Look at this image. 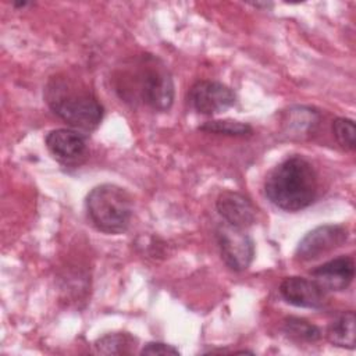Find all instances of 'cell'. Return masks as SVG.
<instances>
[{"instance_id": "obj_1", "label": "cell", "mask_w": 356, "mask_h": 356, "mask_svg": "<svg viewBox=\"0 0 356 356\" xmlns=\"http://www.w3.org/2000/svg\"><path fill=\"white\" fill-rule=\"evenodd\" d=\"M317 174L300 156H292L275 165L266 178L264 193L281 210L299 211L309 207L317 196Z\"/></svg>"}, {"instance_id": "obj_2", "label": "cell", "mask_w": 356, "mask_h": 356, "mask_svg": "<svg viewBox=\"0 0 356 356\" xmlns=\"http://www.w3.org/2000/svg\"><path fill=\"white\" fill-rule=\"evenodd\" d=\"M44 97L51 111L72 129L93 131L103 120L104 108L97 97L89 89L76 86L65 78L51 79Z\"/></svg>"}, {"instance_id": "obj_3", "label": "cell", "mask_w": 356, "mask_h": 356, "mask_svg": "<svg viewBox=\"0 0 356 356\" xmlns=\"http://www.w3.org/2000/svg\"><path fill=\"white\" fill-rule=\"evenodd\" d=\"M86 213L92 224L106 234H122L132 218V197L121 186L102 184L95 186L85 200Z\"/></svg>"}, {"instance_id": "obj_4", "label": "cell", "mask_w": 356, "mask_h": 356, "mask_svg": "<svg viewBox=\"0 0 356 356\" xmlns=\"http://www.w3.org/2000/svg\"><path fill=\"white\" fill-rule=\"evenodd\" d=\"M134 95L156 111H167L174 102V82L165 65L156 57L146 56L135 72Z\"/></svg>"}, {"instance_id": "obj_5", "label": "cell", "mask_w": 356, "mask_h": 356, "mask_svg": "<svg viewBox=\"0 0 356 356\" xmlns=\"http://www.w3.org/2000/svg\"><path fill=\"white\" fill-rule=\"evenodd\" d=\"M216 238L221 259L232 271H245L254 257V242L243 228L220 224L216 228Z\"/></svg>"}, {"instance_id": "obj_6", "label": "cell", "mask_w": 356, "mask_h": 356, "mask_svg": "<svg viewBox=\"0 0 356 356\" xmlns=\"http://www.w3.org/2000/svg\"><path fill=\"white\" fill-rule=\"evenodd\" d=\"M349 231L339 224L318 225L309 231L298 243L295 257L300 261H312L320 256L339 248L346 242Z\"/></svg>"}, {"instance_id": "obj_7", "label": "cell", "mask_w": 356, "mask_h": 356, "mask_svg": "<svg viewBox=\"0 0 356 356\" xmlns=\"http://www.w3.org/2000/svg\"><path fill=\"white\" fill-rule=\"evenodd\" d=\"M188 102L197 113L213 115L231 108L236 102V95L221 82L197 81L188 92Z\"/></svg>"}, {"instance_id": "obj_8", "label": "cell", "mask_w": 356, "mask_h": 356, "mask_svg": "<svg viewBox=\"0 0 356 356\" xmlns=\"http://www.w3.org/2000/svg\"><path fill=\"white\" fill-rule=\"evenodd\" d=\"M46 147L50 154L63 164L81 163L86 153L85 136L72 128H57L46 135Z\"/></svg>"}, {"instance_id": "obj_9", "label": "cell", "mask_w": 356, "mask_h": 356, "mask_svg": "<svg viewBox=\"0 0 356 356\" xmlns=\"http://www.w3.org/2000/svg\"><path fill=\"white\" fill-rule=\"evenodd\" d=\"M280 293L289 305L305 309H321L327 303L328 292L313 278L286 277L280 285Z\"/></svg>"}, {"instance_id": "obj_10", "label": "cell", "mask_w": 356, "mask_h": 356, "mask_svg": "<svg viewBox=\"0 0 356 356\" xmlns=\"http://www.w3.org/2000/svg\"><path fill=\"white\" fill-rule=\"evenodd\" d=\"M216 207L222 220L238 228H249L256 221V207L243 193L224 191L216 202Z\"/></svg>"}, {"instance_id": "obj_11", "label": "cell", "mask_w": 356, "mask_h": 356, "mask_svg": "<svg viewBox=\"0 0 356 356\" xmlns=\"http://www.w3.org/2000/svg\"><path fill=\"white\" fill-rule=\"evenodd\" d=\"M310 275L327 292L343 291L355 277V261L350 256H339L313 268Z\"/></svg>"}, {"instance_id": "obj_12", "label": "cell", "mask_w": 356, "mask_h": 356, "mask_svg": "<svg viewBox=\"0 0 356 356\" xmlns=\"http://www.w3.org/2000/svg\"><path fill=\"white\" fill-rule=\"evenodd\" d=\"M328 341L339 348H355V313L352 310L341 313L327 328Z\"/></svg>"}, {"instance_id": "obj_13", "label": "cell", "mask_w": 356, "mask_h": 356, "mask_svg": "<svg viewBox=\"0 0 356 356\" xmlns=\"http://www.w3.org/2000/svg\"><path fill=\"white\" fill-rule=\"evenodd\" d=\"M136 338L127 332L107 334L95 342V349L102 355H128L135 349Z\"/></svg>"}, {"instance_id": "obj_14", "label": "cell", "mask_w": 356, "mask_h": 356, "mask_svg": "<svg viewBox=\"0 0 356 356\" xmlns=\"http://www.w3.org/2000/svg\"><path fill=\"white\" fill-rule=\"evenodd\" d=\"M282 331L296 342H316L321 338V331L317 325L299 317H286L282 323Z\"/></svg>"}, {"instance_id": "obj_15", "label": "cell", "mask_w": 356, "mask_h": 356, "mask_svg": "<svg viewBox=\"0 0 356 356\" xmlns=\"http://www.w3.org/2000/svg\"><path fill=\"white\" fill-rule=\"evenodd\" d=\"M199 131L207 134H217L225 136H249L252 134V127L246 122L235 121V120H213L202 124Z\"/></svg>"}, {"instance_id": "obj_16", "label": "cell", "mask_w": 356, "mask_h": 356, "mask_svg": "<svg viewBox=\"0 0 356 356\" xmlns=\"http://www.w3.org/2000/svg\"><path fill=\"white\" fill-rule=\"evenodd\" d=\"M318 121V113L310 107H295L289 111L288 131L293 129V135H306L313 131Z\"/></svg>"}, {"instance_id": "obj_17", "label": "cell", "mask_w": 356, "mask_h": 356, "mask_svg": "<svg viewBox=\"0 0 356 356\" xmlns=\"http://www.w3.org/2000/svg\"><path fill=\"white\" fill-rule=\"evenodd\" d=\"M332 135L337 140V143L348 150L352 152L356 147V128L355 122L350 118L339 117L335 118L332 122Z\"/></svg>"}, {"instance_id": "obj_18", "label": "cell", "mask_w": 356, "mask_h": 356, "mask_svg": "<svg viewBox=\"0 0 356 356\" xmlns=\"http://www.w3.org/2000/svg\"><path fill=\"white\" fill-rule=\"evenodd\" d=\"M140 355H161V356H170V355H179V350L174 348L172 345L164 343V342H147L142 350Z\"/></svg>"}]
</instances>
